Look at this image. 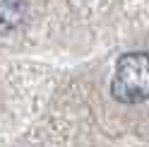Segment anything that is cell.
<instances>
[{
	"instance_id": "cell-1",
	"label": "cell",
	"mask_w": 149,
	"mask_h": 147,
	"mask_svg": "<svg viewBox=\"0 0 149 147\" xmlns=\"http://www.w3.org/2000/svg\"><path fill=\"white\" fill-rule=\"evenodd\" d=\"M111 94L120 104L149 102V53L135 51L118 58Z\"/></svg>"
},
{
	"instance_id": "cell-2",
	"label": "cell",
	"mask_w": 149,
	"mask_h": 147,
	"mask_svg": "<svg viewBox=\"0 0 149 147\" xmlns=\"http://www.w3.org/2000/svg\"><path fill=\"white\" fill-rule=\"evenodd\" d=\"M26 17L24 0H0V34L17 29Z\"/></svg>"
}]
</instances>
